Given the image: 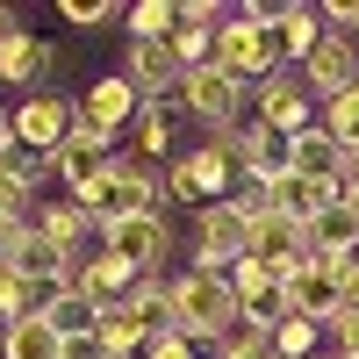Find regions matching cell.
I'll return each instance as SVG.
<instances>
[{"instance_id":"cell-5","label":"cell","mask_w":359,"mask_h":359,"mask_svg":"<svg viewBox=\"0 0 359 359\" xmlns=\"http://www.w3.org/2000/svg\"><path fill=\"white\" fill-rule=\"evenodd\" d=\"M245 94H252V86H237L223 65H201V72H180L172 108H180V115H194V123H208V130H230V123H237V108H245Z\"/></svg>"},{"instance_id":"cell-15","label":"cell","mask_w":359,"mask_h":359,"mask_svg":"<svg viewBox=\"0 0 359 359\" xmlns=\"http://www.w3.org/2000/svg\"><path fill=\"white\" fill-rule=\"evenodd\" d=\"M123 79L137 86V101H172L180 94V57H172V43H130L123 50Z\"/></svg>"},{"instance_id":"cell-25","label":"cell","mask_w":359,"mask_h":359,"mask_svg":"<svg viewBox=\"0 0 359 359\" xmlns=\"http://www.w3.org/2000/svg\"><path fill=\"white\" fill-rule=\"evenodd\" d=\"M266 352L273 359H309V352H323V323H309V316H280L273 331H266Z\"/></svg>"},{"instance_id":"cell-31","label":"cell","mask_w":359,"mask_h":359,"mask_svg":"<svg viewBox=\"0 0 359 359\" xmlns=\"http://www.w3.org/2000/svg\"><path fill=\"white\" fill-rule=\"evenodd\" d=\"M29 216H36V194H29L22 180L0 172V223H29Z\"/></svg>"},{"instance_id":"cell-24","label":"cell","mask_w":359,"mask_h":359,"mask_svg":"<svg viewBox=\"0 0 359 359\" xmlns=\"http://www.w3.org/2000/svg\"><path fill=\"white\" fill-rule=\"evenodd\" d=\"M43 323L57 331V345H72V338H94V323H101V309L86 302L79 287H57V294H50V309H43Z\"/></svg>"},{"instance_id":"cell-38","label":"cell","mask_w":359,"mask_h":359,"mask_svg":"<svg viewBox=\"0 0 359 359\" xmlns=\"http://www.w3.org/2000/svg\"><path fill=\"white\" fill-rule=\"evenodd\" d=\"M8 36H22V15H15V8H0V43H8Z\"/></svg>"},{"instance_id":"cell-40","label":"cell","mask_w":359,"mask_h":359,"mask_svg":"<svg viewBox=\"0 0 359 359\" xmlns=\"http://www.w3.org/2000/svg\"><path fill=\"white\" fill-rule=\"evenodd\" d=\"M15 151V123H8V115H0V158H8Z\"/></svg>"},{"instance_id":"cell-29","label":"cell","mask_w":359,"mask_h":359,"mask_svg":"<svg viewBox=\"0 0 359 359\" xmlns=\"http://www.w3.org/2000/svg\"><path fill=\"white\" fill-rule=\"evenodd\" d=\"M316 123H323V130H331V137L345 144V151H359V79L345 86V94H331V101H323V108H316Z\"/></svg>"},{"instance_id":"cell-16","label":"cell","mask_w":359,"mask_h":359,"mask_svg":"<svg viewBox=\"0 0 359 359\" xmlns=\"http://www.w3.org/2000/svg\"><path fill=\"white\" fill-rule=\"evenodd\" d=\"M245 259H259L266 273H287L294 259H302V223H287V216H252V230H245Z\"/></svg>"},{"instance_id":"cell-18","label":"cell","mask_w":359,"mask_h":359,"mask_svg":"<svg viewBox=\"0 0 359 359\" xmlns=\"http://www.w3.org/2000/svg\"><path fill=\"white\" fill-rule=\"evenodd\" d=\"M287 172L316 180V187H338V172H345V144L323 130V123L302 130V137H287Z\"/></svg>"},{"instance_id":"cell-30","label":"cell","mask_w":359,"mask_h":359,"mask_svg":"<svg viewBox=\"0 0 359 359\" xmlns=\"http://www.w3.org/2000/svg\"><path fill=\"white\" fill-rule=\"evenodd\" d=\"M0 172H8V180H22L29 194H43V180H57V172H50V158H43V151H22V144H15L8 158H0Z\"/></svg>"},{"instance_id":"cell-9","label":"cell","mask_w":359,"mask_h":359,"mask_svg":"<svg viewBox=\"0 0 359 359\" xmlns=\"http://www.w3.org/2000/svg\"><path fill=\"white\" fill-rule=\"evenodd\" d=\"M216 65H223L237 86H266V79L280 72V57H273V43H266V29L223 15V29H216Z\"/></svg>"},{"instance_id":"cell-32","label":"cell","mask_w":359,"mask_h":359,"mask_svg":"<svg viewBox=\"0 0 359 359\" xmlns=\"http://www.w3.org/2000/svg\"><path fill=\"white\" fill-rule=\"evenodd\" d=\"M323 338H331L338 359H359V309H338L331 323H323Z\"/></svg>"},{"instance_id":"cell-10","label":"cell","mask_w":359,"mask_h":359,"mask_svg":"<svg viewBox=\"0 0 359 359\" xmlns=\"http://www.w3.org/2000/svg\"><path fill=\"white\" fill-rule=\"evenodd\" d=\"M252 101H259L252 123H266L273 137H302V130H316V94H309L294 72H273L266 86H252Z\"/></svg>"},{"instance_id":"cell-3","label":"cell","mask_w":359,"mask_h":359,"mask_svg":"<svg viewBox=\"0 0 359 359\" xmlns=\"http://www.w3.org/2000/svg\"><path fill=\"white\" fill-rule=\"evenodd\" d=\"M230 187H237V165L216 151V144L172 151V165H165V201H187V208H216V201H230Z\"/></svg>"},{"instance_id":"cell-27","label":"cell","mask_w":359,"mask_h":359,"mask_svg":"<svg viewBox=\"0 0 359 359\" xmlns=\"http://www.w3.org/2000/svg\"><path fill=\"white\" fill-rule=\"evenodd\" d=\"M94 345L108 352V359H144V331L130 323V309L115 302V309H101V323H94Z\"/></svg>"},{"instance_id":"cell-36","label":"cell","mask_w":359,"mask_h":359,"mask_svg":"<svg viewBox=\"0 0 359 359\" xmlns=\"http://www.w3.org/2000/svg\"><path fill=\"white\" fill-rule=\"evenodd\" d=\"M57 359H108L94 338H72V345H57Z\"/></svg>"},{"instance_id":"cell-42","label":"cell","mask_w":359,"mask_h":359,"mask_svg":"<svg viewBox=\"0 0 359 359\" xmlns=\"http://www.w3.org/2000/svg\"><path fill=\"white\" fill-rule=\"evenodd\" d=\"M259 359H273V352H259Z\"/></svg>"},{"instance_id":"cell-11","label":"cell","mask_w":359,"mask_h":359,"mask_svg":"<svg viewBox=\"0 0 359 359\" xmlns=\"http://www.w3.org/2000/svg\"><path fill=\"white\" fill-rule=\"evenodd\" d=\"M280 287H287V309H294V316H309V323H331V316L345 309L338 266H323V259H309V252L280 273Z\"/></svg>"},{"instance_id":"cell-26","label":"cell","mask_w":359,"mask_h":359,"mask_svg":"<svg viewBox=\"0 0 359 359\" xmlns=\"http://www.w3.org/2000/svg\"><path fill=\"white\" fill-rule=\"evenodd\" d=\"M0 359H57V331L43 316H22V323L0 331Z\"/></svg>"},{"instance_id":"cell-33","label":"cell","mask_w":359,"mask_h":359,"mask_svg":"<svg viewBox=\"0 0 359 359\" xmlns=\"http://www.w3.org/2000/svg\"><path fill=\"white\" fill-rule=\"evenodd\" d=\"M57 15H65L72 29H101V22H115V8H108V0H65Z\"/></svg>"},{"instance_id":"cell-37","label":"cell","mask_w":359,"mask_h":359,"mask_svg":"<svg viewBox=\"0 0 359 359\" xmlns=\"http://www.w3.org/2000/svg\"><path fill=\"white\" fill-rule=\"evenodd\" d=\"M345 187H359V151H345V172H338V194Z\"/></svg>"},{"instance_id":"cell-14","label":"cell","mask_w":359,"mask_h":359,"mask_svg":"<svg viewBox=\"0 0 359 359\" xmlns=\"http://www.w3.org/2000/svg\"><path fill=\"white\" fill-rule=\"evenodd\" d=\"M352 79H359V43H352V36H331V29H323V43L302 57V86L316 94V108H323L331 94H345Z\"/></svg>"},{"instance_id":"cell-8","label":"cell","mask_w":359,"mask_h":359,"mask_svg":"<svg viewBox=\"0 0 359 359\" xmlns=\"http://www.w3.org/2000/svg\"><path fill=\"white\" fill-rule=\"evenodd\" d=\"M0 266H8V273H22V280H43V287H72V273H79V259L57 252L36 223H15V230H8V252H0Z\"/></svg>"},{"instance_id":"cell-7","label":"cell","mask_w":359,"mask_h":359,"mask_svg":"<svg viewBox=\"0 0 359 359\" xmlns=\"http://www.w3.org/2000/svg\"><path fill=\"white\" fill-rule=\"evenodd\" d=\"M72 108H79V130H86V137H101L108 151H115V137L137 123V108H144V101H137V86H130L123 72H108V79H94V86H86Z\"/></svg>"},{"instance_id":"cell-39","label":"cell","mask_w":359,"mask_h":359,"mask_svg":"<svg viewBox=\"0 0 359 359\" xmlns=\"http://www.w3.org/2000/svg\"><path fill=\"white\" fill-rule=\"evenodd\" d=\"M338 208H345V216L359 223V187H345V194H338Z\"/></svg>"},{"instance_id":"cell-12","label":"cell","mask_w":359,"mask_h":359,"mask_svg":"<svg viewBox=\"0 0 359 359\" xmlns=\"http://www.w3.org/2000/svg\"><path fill=\"white\" fill-rule=\"evenodd\" d=\"M8 123H15V144H22V151H43V158H50L57 144L79 130V108H72L65 94H29Z\"/></svg>"},{"instance_id":"cell-4","label":"cell","mask_w":359,"mask_h":359,"mask_svg":"<svg viewBox=\"0 0 359 359\" xmlns=\"http://www.w3.org/2000/svg\"><path fill=\"white\" fill-rule=\"evenodd\" d=\"M94 237H101V252L108 259H123L130 273L144 280V273H158V266L172 259V223L165 216H130V223H94Z\"/></svg>"},{"instance_id":"cell-1","label":"cell","mask_w":359,"mask_h":359,"mask_svg":"<svg viewBox=\"0 0 359 359\" xmlns=\"http://www.w3.org/2000/svg\"><path fill=\"white\" fill-rule=\"evenodd\" d=\"M94 223H130V216H165V172H151V165H137V158H123L115 151V165L94 180L86 194H72Z\"/></svg>"},{"instance_id":"cell-23","label":"cell","mask_w":359,"mask_h":359,"mask_svg":"<svg viewBox=\"0 0 359 359\" xmlns=\"http://www.w3.org/2000/svg\"><path fill=\"white\" fill-rule=\"evenodd\" d=\"M123 309H130V323L144 338H158V331H172V287L158 280V273H144L130 294H123Z\"/></svg>"},{"instance_id":"cell-21","label":"cell","mask_w":359,"mask_h":359,"mask_svg":"<svg viewBox=\"0 0 359 359\" xmlns=\"http://www.w3.org/2000/svg\"><path fill=\"white\" fill-rule=\"evenodd\" d=\"M72 287H79V294H86V302H94V309H115V302H123V294L137 287V273H130L123 259H108V252H94V259H79V273H72Z\"/></svg>"},{"instance_id":"cell-6","label":"cell","mask_w":359,"mask_h":359,"mask_svg":"<svg viewBox=\"0 0 359 359\" xmlns=\"http://www.w3.org/2000/svg\"><path fill=\"white\" fill-rule=\"evenodd\" d=\"M245 208L216 201V208H194V273H230L245 259Z\"/></svg>"},{"instance_id":"cell-19","label":"cell","mask_w":359,"mask_h":359,"mask_svg":"<svg viewBox=\"0 0 359 359\" xmlns=\"http://www.w3.org/2000/svg\"><path fill=\"white\" fill-rule=\"evenodd\" d=\"M108 165H115V151H108L101 137H86V130H72V137H65V144L50 151V172L65 180L72 194H86V187H94V180H101Z\"/></svg>"},{"instance_id":"cell-20","label":"cell","mask_w":359,"mask_h":359,"mask_svg":"<svg viewBox=\"0 0 359 359\" xmlns=\"http://www.w3.org/2000/svg\"><path fill=\"white\" fill-rule=\"evenodd\" d=\"M130 130H137V151H130V158H137V165H151V172H165V165H172V130H180V108H172V101H144Z\"/></svg>"},{"instance_id":"cell-34","label":"cell","mask_w":359,"mask_h":359,"mask_svg":"<svg viewBox=\"0 0 359 359\" xmlns=\"http://www.w3.org/2000/svg\"><path fill=\"white\" fill-rule=\"evenodd\" d=\"M144 359H201V345H187L180 331H158V338H144Z\"/></svg>"},{"instance_id":"cell-22","label":"cell","mask_w":359,"mask_h":359,"mask_svg":"<svg viewBox=\"0 0 359 359\" xmlns=\"http://www.w3.org/2000/svg\"><path fill=\"white\" fill-rule=\"evenodd\" d=\"M29 223H36V230L50 237V245H57V252H72V259H79V245H86V237H94V216H86V208H79L72 194H65V201H43Z\"/></svg>"},{"instance_id":"cell-28","label":"cell","mask_w":359,"mask_h":359,"mask_svg":"<svg viewBox=\"0 0 359 359\" xmlns=\"http://www.w3.org/2000/svg\"><path fill=\"white\" fill-rule=\"evenodd\" d=\"M123 22H130V43H165L180 29V8H172V0H137Z\"/></svg>"},{"instance_id":"cell-13","label":"cell","mask_w":359,"mask_h":359,"mask_svg":"<svg viewBox=\"0 0 359 359\" xmlns=\"http://www.w3.org/2000/svg\"><path fill=\"white\" fill-rule=\"evenodd\" d=\"M50 79H57V43L29 36V29L0 43V86H15V94L29 101V94H50Z\"/></svg>"},{"instance_id":"cell-17","label":"cell","mask_w":359,"mask_h":359,"mask_svg":"<svg viewBox=\"0 0 359 359\" xmlns=\"http://www.w3.org/2000/svg\"><path fill=\"white\" fill-rule=\"evenodd\" d=\"M266 43H273L280 65H302V57L323 43V15L309 8V0H287V8L273 15V29H266Z\"/></svg>"},{"instance_id":"cell-41","label":"cell","mask_w":359,"mask_h":359,"mask_svg":"<svg viewBox=\"0 0 359 359\" xmlns=\"http://www.w3.org/2000/svg\"><path fill=\"white\" fill-rule=\"evenodd\" d=\"M309 359H338V352H309Z\"/></svg>"},{"instance_id":"cell-35","label":"cell","mask_w":359,"mask_h":359,"mask_svg":"<svg viewBox=\"0 0 359 359\" xmlns=\"http://www.w3.org/2000/svg\"><path fill=\"white\" fill-rule=\"evenodd\" d=\"M338 287H345V309H359V252L338 266Z\"/></svg>"},{"instance_id":"cell-2","label":"cell","mask_w":359,"mask_h":359,"mask_svg":"<svg viewBox=\"0 0 359 359\" xmlns=\"http://www.w3.org/2000/svg\"><path fill=\"white\" fill-rule=\"evenodd\" d=\"M172 287V331L187 338V345H216L230 323H237V294H230V280L223 273H180V280H165Z\"/></svg>"}]
</instances>
